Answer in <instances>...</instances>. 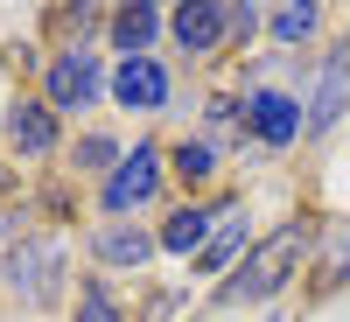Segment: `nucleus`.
I'll return each instance as SVG.
<instances>
[{
  "label": "nucleus",
  "instance_id": "nucleus-5",
  "mask_svg": "<svg viewBox=\"0 0 350 322\" xmlns=\"http://www.w3.org/2000/svg\"><path fill=\"white\" fill-rule=\"evenodd\" d=\"M245 98V140L267 155H287L301 140V92H287V84H252Z\"/></svg>",
  "mask_w": 350,
  "mask_h": 322
},
{
  "label": "nucleus",
  "instance_id": "nucleus-7",
  "mask_svg": "<svg viewBox=\"0 0 350 322\" xmlns=\"http://www.w3.org/2000/svg\"><path fill=\"white\" fill-rule=\"evenodd\" d=\"M84 245H92V259L112 267V273H140V267H154V252H161V239L140 217H98L84 231Z\"/></svg>",
  "mask_w": 350,
  "mask_h": 322
},
{
  "label": "nucleus",
  "instance_id": "nucleus-12",
  "mask_svg": "<svg viewBox=\"0 0 350 322\" xmlns=\"http://www.w3.org/2000/svg\"><path fill=\"white\" fill-rule=\"evenodd\" d=\"M56 140H64V126H56L49 98H14V105H8V148H14L21 161H49Z\"/></svg>",
  "mask_w": 350,
  "mask_h": 322
},
{
  "label": "nucleus",
  "instance_id": "nucleus-18",
  "mask_svg": "<svg viewBox=\"0 0 350 322\" xmlns=\"http://www.w3.org/2000/svg\"><path fill=\"white\" fill-rule=\"evenodd\" d=\"M70 322H126L120 295L105 280H77V301H70Z\"/></svg>",
  "mask_w": 350,
  "mask_h": 322
},
{
  "label": "nucleus",
  "instance_id": "nucleus-15",
  "mask_svg": "<svg viewBox=\"0 0 350 322\" xmlns=\"http://www.w3.org/2000/svg\"><path fill=\"white\" fill-rule=\"evenodd\" d=\"M267 36H273L280 56H287V49H301V42L323 36V8H315V0H287V8L267 14Z\"/></svg>",
  "mask_w": 350,
  "mask_h": 322
},
{
  "label": "nucleus",
  "instance_id": "nucleus-11",
  "mask_svg": "<svg viewBox=\"0 0 350 322\" xmlns=\"http://www.w3.org/2000/svg\"><path fill=\"white\" fill-rule=\"evenodd\" d=\"M211 231H217V196H211V203H203V196H183V203L154 224V239H161L168 259H196L203 245H211Z\"/></svg>",
  "mask_w": 350,
  "mask_h": 322
},
{
  "label": "nucleus",
  "instance_id": "nucleus-4",
  "mask_svg": "<svg viewBox=\"0 0 350 322\" xmlns=\"http://www.w3.org/2000/svg\"><path fill=\"white\" fill-rule=\"evenodd\" d=\"M350 120V36L323 49L315 64V84H308V105H301V140H323Z\"/></svg>",
  "mask_w": 350,
  "mask_h": 322
},
{
  "label": "nucleus",
  "instance_id": "nucleus-10",
  "mask_svg": "<svg viewBox=\"0 0 350 322\" xmlns=\"http://www.w3.org/2000/svg\"><path fill=\"white\" fill-rule=\"evenodd\" d=\"M112 98L126 112H161L175 98V77H168V64H154V56H120V64H112Z\"/></svg>",
  "mask_w": 350,
  "mask_h": 322
},
{
  "label": "nucleus",
  "instance_id": "nucleus-13",
  "mask_svg": "<svg viewBox=\"0 0 350 322\" xmlns=\"http://www.w3.org/2000/svg\"><path fill=\"white\" fill-rule=\"evenodd\" d=\"M315 267H308V287L315 295H343L350 287V217H336V224H315Z\"/></svg>",
  "mask_w": 350,
  "mask_h": 322
},
{
  "label": "nucleus",
  "instance_id": "nucleus-8",
  "mask_svg": "<svg viewBox=\"0 0 350 322\" xmlns=\"http://www.w3.org/2000/svg\"><path fill=\"white\" fill-rule=\"evenodd\" d=\"M245 252H252V203H245V189H224L217 196V231H211V245L196 252V267L224 280Z\"/></svg>",
  "mask_w": 350,
  "mask_h": 322
},
{
  "label": "nucleus",
  "instance_id": "nucleus-19",
  "mask_svg": "<svg viewBox=\"0 0 350 322\" xmlns=\"http://www.w3.org/2000/svg\"><path fill=\"white\" fill-rule=\"evenodd\" d=\"M8 183H14V175H8V161H0V196H8Z\"/></svg>",
  "mask_w": 350,
  "mask_h": 322
},
{
  "label": "nucleus",
  "instance_id": "nucleus-9",
  "mask_svg": "<svg viewBox=\"0 0 350 322\" xmlns=\"http://www.w3.org/2000/svg\"><path fill=\"white\" fill-rule=\"evenodd\" d=\"M168 36L183 56L231 49V0H183V8H168Z\"/></svg>",
  "mask_w": 350,
  "mask_h": 322
},
{
  "label": "nucleus",
  "instance_id": "nucleus-16",
  "mask_svg": "<svg viewBox=\"0 0 350 322\" xmlns=\"http://www.w3.org/2000/svg\"><path fill=\"white\" fill-rule=\"evenodd\" d=\"M217 168H224V148H211L203 133H189V140H175V148H168V175H175L183 189H203Z\"/></svg>",
  "mask_w": 350,
  "mask_h": 322
},
{
  "label": "nucleus",
  "instance_id": "nucleus-1",
  "mask_svg": "<svg viewBox=\"0 0 350 322\" xmlns=\"http://www.w3.org/2000/svg\"><path fill=\"white\" fill-rule=\"evenodd\" d=\"M315 252V224L308 217H280V224H267L252 239V252L231 267L224 280H217V308H273L287 287H295V273H301V259Z\"/></svg>",
  "mask_w": 350,
  "mask_h": 322
},
{
  "label": "nucleus",
  "instance_id": "nucleus-6",
  "mask_svg": "<svg viewBox=\"0 0 350 322\" xmlns=\"http://www.w3.org/2000/svg\"><path fill=\"white\" fill-rule=\"evenodd\" d=\"M105 92V64L92 49H56L49 64H42V98L49 112H84V105H98Z\"/></svg>",
  "mask_w": 350,
  "mask_h": 322
},
{
  "label": "nucleus",
  "instance_id": "nucleus-3",
  "mask_svg": "<svg viewBox=\"0 0 350 322\" xmlns=\"http://www.w3.org/2000/svg\"><path fill=\"white\" fill-rule=\"evenodd\" d=\"M161 183H168V155L154 148V140H133V155L98 183V211L105 217H140L161 196Z\"/></svg>",
  "mask_w": 350,
  "mask_h": 322
},
{
  "label": "nucleus",
  "instance_id": "nucleus-14",
  "mask_svg": "<svg viewBox=\"0 0 350 322\" xmlns=\"http://www.w3.org/2000/svg\"><path fill=\"white\" fill-rule=\"evenodd\" d=\"M112 42H120L126 56H148V42L161 36V28H168V14L154 8V0H133V8H112Z\"/></svg>",
  "mask_w": 350,
  "mask_h": 322
},
{
  "label": "nucleus",
  "instance_id": "nucleus-2",
  "mask_svg": "<svg viewBox=\"0 0 350 322\" xmlns=\"http://www.w3.org/2000/svg\"><path fill=\"white\" fill-rule=\"evenodd\" d=\"M64 231H36V239H21V245H8L0 252V287H8L14 301H28V308H56L64 301Z\"/></svg>",
  "mask_w": 350,
  "mask_h": 322
},
{
  "label": "nucleus",
  "instance_id": "nucleus-17",
  "mask_svg": "<svg viewBox=\"0 0 350 322\" xmlns=\"http://www.w3.org/2000/svg\"><path fill=\"white\" fill-rule=\"evenodd\" d=\"M120 161H126V148L112 133H84L77 148H70V175H112Z\"/></svg>",
  "mask_w": 350,
  "mask_h": 322
},
{
  "label": "nucleus",
  "instance_id": "nucleus-20",
  "mask_svg": "<svg viewBox=\"0 0 350 322\" xmlns=\"http://www.w3.org/2000/svg\"><path fill=\"white\" fill-rule=\"evenodd\" d=\"M8 224H14V217H8V211H0V239H8Z\"/></svg>",
  "mask_w": 350,
  "mask_h": 322
}]
</instances>
